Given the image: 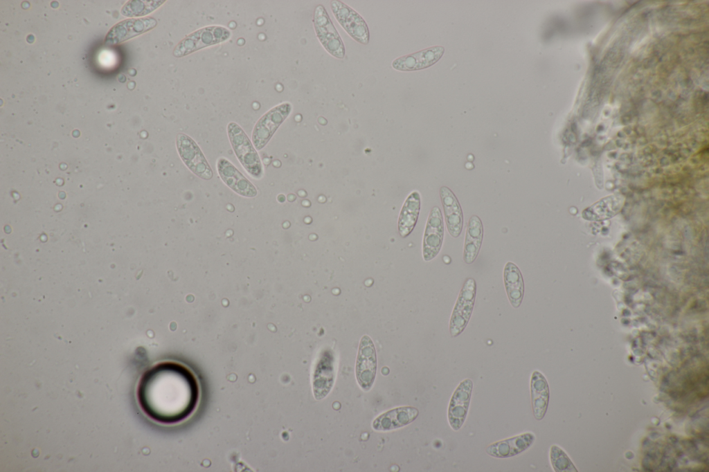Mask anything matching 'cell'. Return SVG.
I'll list each match as a JSON object with an SVG mask.
<instances>
[{
	"mask_svg": "<svg viewBox=\"0 0 709 472\" xmlns=\"http://www.w3.org/2000/svg\"><path fill=\"white\" fill-rule=\"evenodd\" d=\"M136 398L143 412L165 426L188 419L198 408L201 386L193 370L174 360L158 362L141 376Z\"/></svg>",
	"mask_w": 709,
	"mask_h": 472,
	"instance_id": "obj_1",
	"label": "cell"
},
{
	"mask_svg": "<svg viewBox=\"0 0 709 472\" xmlns=\"http://www.w3.org/2000/svg\"><path fill=\"white\" fill-rule=\"evenodd\" d=\"M227 134L232 148L245 170L256 179L263 175V167L257 149L242 128L236 122L227 125Z\"/></svg>",
	"mask_w": 709,
	"mask_h": 472,
	"instance_id": "obj_2",
	"label": "cell"
},
{
	"mask_svg": "<svg viewBox=\"0 0 709 472\" xmlns=\"http://www.w3.org/2000/svg\"><path fill=\"white\" fill-rule=\"evenodd\" d=\"M231 30L222 26H208L193 31L182 39L173 50V55L182 57L208 46L228 41Z\"/></svg>",
	"mask_w": 709,
	"mask_h": 472,
	"instance_id": "obj_3",
	"label": "cell"
},
{
	"mask_svg": "<svg viewBox=\"0 0 709 472\" xmlns=\"http://www.w3.org/2000/svg\"><path fill=\"white\" fill-rule=\"evenodd\" d=\"M476 283L472 278L465 279L454 307L449 324L452 338L463 333L470 320L476 300Z\"/></svg>",
	"mask_w": 709,
	"mask_h": 472,
	"instance_id": "obj_4",
	"label": "cell"
},
{
	"mask_svg": "<svg viewBox=\"0 0 709 472\" xmlns=\"http://www.w3.org/2000/svg\"><path fill=\"white\" fill-rule=\"evenodd\" d=\"M179 155L187 167L205 180L212 179V169L197 143L187 134L179 133L176 137Z\"/></svg>",
	"mask_w": 709,
	"mask_h": 472,
	"instance_id": "obj_5",
	"label": "cell"
},
{
	"mask_svg": "<svg viewBox=\"0 0 709 472\" xmlns=\"http://www.w3.org/2000/svg\"><path fill=\"white\" fill-rule=\"evenodd\" d=\"M291 111L289 102L275 106L262 116L252 132V143L257 150L262 149Z\"/></svg>",
	"mask_w": 709,
	"mask_h": 472,
	"instance_id": "obj_6",
	"label": "cell"
},
{
	"mask_svg": "<svg viewBox=\"0 0 709 472\" xmlns=\"http://www.w3.org/2000/svg\"><path fill=\"white\" fill-rule=\"evenodd\" d=\"M313 22L316 34L325 50L336 58H343L345 55L343 43L326 10L322 5H318L316 7Z\"/></svg>",
	"mask_w": 709,
	"mask_h": 472,
	"instance_id": "obj_7",
	"label": "cell"
},
{
	"mask_svg": "<svg viewBox=\"0 0 709 472\" xmlns=\"http://www.w3.org/2000/svg\"><path fill=\"white\" fill-rule=\"evenodd\" d=\"M377 372V356L372 339L367 335L361 338L356 361L355 374L358 384L364 391L373 386Z\"/></svg>",
	"mask_w": 709,
	"mask_h": 472,
	"instance_id": "obj_8",
	"label": "cell"
},
{
	"mask_svg": "<svg viewBox=\"0 0 709 472\" xmlns=\"http://www.w3.org/2000/svg\"><path fill=\"white\" fill-rule=\"evenodd\" d=\"M332 11L343 28L357 42L367 44L369 30L367 24L354 10L339 1L330 3Z\"/></svg>",
	"mask_w": 709,
	"mask_h": 472,
	"instance_id": "obj_9",
	"label": "cell"
},
{
	"mask_svg": "<svg viewBox=\"0 0 709 472\" xmlns=\"http://www.w3.org/2000/svg\"><path fill=\"white\" fill-rule=\"evenodd\" d=\"M474 383L470 379L460 382L450 399L447 418L450 427L455 431L463 426L469 408Z\"/></svg>",
	"mask_w": 709,
	"mask_h": 472,
	"instance_id": "obj_10",
	"label": "cell"
},
{
	"mask_svg": "<svg viewBox=\"0 0 709 472\" xmlns=\"http://www.w3.org/2000/svg\"><path fill=\"white\" fill-rule=\"evenodd\" d=\"M444 237V222L442 212L438 206H434L428 217L422 243V255L424 261L429 262L439 253Z\"/></svg>",
	"mask_w": 709,
	"mask_h": 472,
	"instance_id": "obj_11",
	"label": "cell"
},
{
	"mask_svg": "<svg viewBox=\"0 0 709 472\" xmlns=\"http://www.w3.org/2000/svg\"><path fill=\"white\" fill-rule=\"evenodd\" d=\"M157 24L153 17L126 19L113 26L107 33L105 44L112 46L144 33Z\"/></svg>",
	"mask_w": 709,
	"mask_h": 472,
	"instance_id": "obj_12",
	"label": "cell"
},
{
	"mask_svg": "<svg viewBox=\"0 0 709 472\" xmlns=\"http://www.w3.org/2000/svg\"><path fill=\"white\" fill-rule=\"evenodd\" d=\"M535 441V435L525 432L513 437L489 444L485 452L496 458H508L516 456L529 448Z\"/></svg>",
	"mask_w": 709,
	"mask_h": 472,
	"instance_id": "obj_13",
	"label": "cell"
},
{
	"mask_svg": "<svg viewBox=\"0 0 709 472\" xmlns=\"http://www.w3.org/2000/svg\"><path fill=\"white\" fill-rule=\"evenodd\" d=\"M217 169L223 182L237 194L245 197L257 195L256 188L226 158L218 159Z\"/></svg>",
	"mask_w": 709,
	"mask_h": 472,
	"instance_id": "obj_14",
	"label": "cell"
},
{
	"mask_svg": "<svg viewBox=\"0 0 709 472\" xmlns=\"http://www.w3.org/2000/svg\"><path fill=\"white\" fill-rule=\"evenodd\" d=\"M442 46H433L416 53L404 55L392 62L393 67L400 71H417L428 68L437 62L442 56Z\"/></svg>",
	"mask_w": 709,
	"mask_h": 472,
	"instance_id": "obj_15",
	"label": "cell"
},
{
	"mask_svg": "<svg viewBox=\"0 0 709 472\" xmlns=\"http://www.w3.org/2000/svg\"><path fill=\"white\" fill-rule=\"evenodd\" d=\"M418 415L419 410L415 407L395 408L377 417L373 421L372 427L377 431L394 430L411 424L415 420Z\"/></svg>",
	"mask_w": 709,
	"mask_h": 472,
	"instance_id": "obj_16",
	"label": "cell"
},
{
	"mask_svg": "<svg viewBox=\"0 0 709 472\" xmlns=\"http://www.w3.org/2000/svg\"><path fill=\"white\" fill-rule=\"evenodd\" d=\"M440 196L447 230L453 237H458L463 226V214L459 201L453 192L446 186L440 188Z\"/></svg>",
	"mask_w": 709,
	"mask_h": 472,
	"instance_id": "obj_17",
	"label": "cell"
},
{
	"mask_svg": "<svg viewBox=\"0 0 709 472\" xmlns=\"http://www.w3.org/2000/svg\"><path fill=\"white\" fill-rule=\"evenodd\" d=\"M531 406L535 419L540 421L547 412L550 390L548 381L539 370L532 372L530 381Z\"/></svg>",
	"mask_w": 709,
	"mask_h": 472,
	"instance_id": "obj_18",
	"label": "cell"
},
{
	"mask_svg": "<svg viewBox=\"0 0 709 472\" xmlns=\"http://www.w3.org/2000/svg\"><path fill=\"white\" fill-rule=\"evenodd\" d=\"M625 202V198L622 194L609 195L585 208L582 216L585 220L591 221L608 219L620 212Z\"/></svg>",
	"mask_w": 709,
	"mask_h": 472,
	"instance_id": "obj_19",
	"label": "cell"
},
{
	"mask_svg": "<svg viewBox=\"0 0 709 472\" xmlns=\"http://www.w3.org/2000/svg\"><path fill=\"white\" fill-rule=\"evenodd\" d=\"M503 282L508 300L515 309L520 307L524 296V281L519 268L508 262L503 269Z\"/></svg>",
	"mask_w": 709,
	"mask_h": 472,
	"instance_id": "obj_20",
	"label": "cell"
},
{
	"mask_svg": "<svg viewBox=\"0 0 709 472\" xmlns=\"http://www.w3.org/2000/svg\"><path fill=\"white\" fill-rule=\"evenodd\" d=\"M483 238V226L481 219L476 215H472L467 224L464 250L463 260L467 264H472L478 257Z\"/></svg>",
	"mask_w": 709,
	"mask_h": 472,
	"instance_id": "obj_21",
	"label": "cell"
},
{
	"mask_svg": "<svg viewBox=\"0 0 709 472\" xmlns=\"http://www.w3.org/2000/svg\"><path fill=\"white\" fill-rule=\"evenodd\" d=\"M420 209V197L417 191L411 192L406 199L398 221V230L402 237L408 236L413 230Z\"/></svg>",
	"mask_w": 709,
	"mask_h": 472,
	"instance_id": "obj_22",
	"label": "cell"
},
{
	"mask_svg": "<svg viewBox=\"0 0 709 472\" xmlns=\"http://www.w3.org/2000/svg\"><path fill=\"white\" fill-rule=\"evenodd\" d=\"M334 374L333 369H329L325 365H318L313 376V392L315 399L324 398L330 392L334 382Z\"/></svg>",
	"mask_w": 709,
	"mask_h": 472,
	"instance_id": "obj_23",
	"label": "cell"
},
{
	"mask_svg": "<svg viewBox=\"0 0 709 472\" xmlns=\"http://www.w3.org/2000/svg\"><path fill=\"white\" fill-rule=\"evenodd\" d=\"M165 1L160 0H138L127 2L122 8L121 13L127 17H138L148 15L156 10Z\"/></svg>",
	"mask_w": 709,
	"mask_h": 472,
	"instance_id": "obj_24",
	"label": "cell"
},
{
	"mask_svg": "<svg viewBox=\"0 0 709 472\" xmlns=\"http://www.w3.org/2000/svg\"><path fill=\"white\" fill-rule=\"evenodd\" d=\"M550 460L555 471H575V467L566 455L558 446L553 445L550 449Z\"/></svg>",
	"mask_w": 709,
	"mask_h": 472,
	"instance_id": "obj_25",
	"label": "cell"
}]
</instances>
